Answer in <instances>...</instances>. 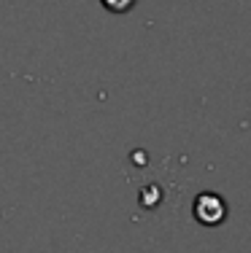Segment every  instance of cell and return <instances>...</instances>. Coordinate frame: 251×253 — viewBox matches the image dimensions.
I'll return each mask as SVG.
<instances>
[{
  "label": "cell",
  "mask_w": 251,
  "mask_h": 253,
  "mask_svg": "<svg viewBox=\"0 0 251 253\" xmlns=\"http://www.w3.org/2000/svg\"><path fill=\"white\" fill-rule=\"evenodd\" d=\"M192 213H195V218L200 221L202 226H219L227 218V205H224V200L219 194H213V191H202V194H197Z\"/></svg>",
  "instance_id": "cell-1"
},
{
  "label": "cell",
  "mask_w": 251,
  "mask_h": 253,
  "mask_svg": "<svg viewBox=\"0 0 251 253\" xmlns=\"http://www.w3.org/2000/svg\"><path fill=\"white\" fill-rule=\"evenodd\" d=\"M100 3L108 11H113V14H124V11H130L135 5V0H100Z\"/></svg>",
  "instance_id": "cell-2"
}]
</instances>
